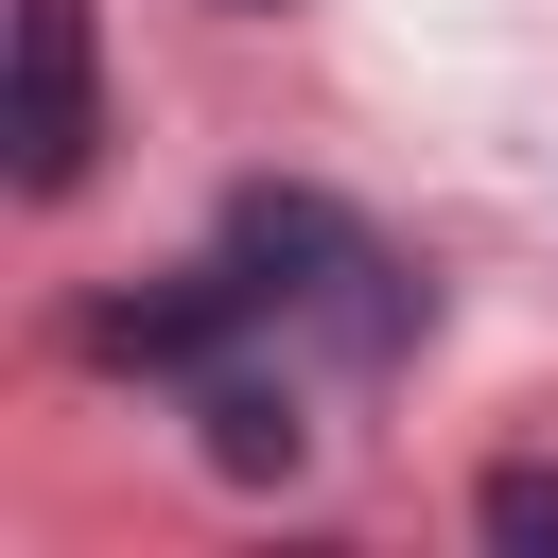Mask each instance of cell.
I'll list each match as a JSON object with an SVG mask.
<instances>
[{"label":"cell","mask_w":558,"mask_h":558,"mask_svg":"<svg viewBox=\"0 0 558 558\" xmlns=\"http://www.w3.org/2000/svg\"><path fill=\"white\" fill-rule=\"evenodd\" d=\"M209 453L227 471H296V401L279 384H209Z\"/></svg>","instance_id":"2"},{"label":"cell","mask_w":558,"mask_h":558,"mask_svg":"<svg viewBox=\"0 0 558 558\" xmlns=\"http://www.w3.org/2000/svg\"><path fill=\"white\" fill-rule=\"evenodd\" d=\"M0 174L70 192L87 174V0H17V105H0Z\"/></svg>","instance_id":"1"},{"label":"cell","mask_w":558,"mask_h":558,"mask_svg":"<svg viewBox=\"0 0 558 558\" xmlns=\"http://www.w3.org/2000/svg\"><path fill=\"white\" fill-rule=\"evenodd\" d=\"M488 541H523V558H558V471H488Z\"/></svg>","instance_id":"3"}]
</instances>
